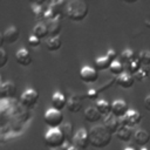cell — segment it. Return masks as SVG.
<instances>
[{
    "label": "cell",
    "instance_id": "ba28073f",
    "mask_svg": "<svg viewBox=\"0 0 150 150\" xmlns=\"http://www.w3.org/2000/svg\"><path fill=\"white\" fill-rule=\"evenodd\" d=\"M16 86L12 81L1 82L0 86V98L1 100H12L15 96Z\"/></svg>",
    "mask_w": 150,
    "mask_h": 150
},
{
    "label": "cell",
    "instance_id": "d6986e66",
    "mask_svg": "<svg viewBox=\"0 0 150 150\" xmlns=\"http://www.w3.org/2000/svg\"><path fill=\"white\" fill-rule=\"evenodd\" d=\"M115 135H116V137H117L120 141H122V142H124V143L130 142L131 138L134 137V135H132V132H131V129L128 128V127H124V125H121Z\"/></svg>",
    "mask_w": 150,
    "mask_h": 150
},
{
    "label": "cell",
    "instance_id": "484cf974",
    "mask_svg": "<svg viewBox=\"0 0 150 150\" xmlns=\"http://www.w3.org/2000/svg\"><path fill=\"white\" fill-rule=\"evenodd\" d=\"M123 69H124L123 63H122V62H120V61H117V60H115V61L111 63L110 68H109L110 73H111L112 75H115L116 77H117V76H120V75H122V74L124 73V71H123Z\"/></svg>",
    "mask_w": 150,
    "mask_h": 150
},
{
    "label": "cell",
    "instance_id": "7c38bea8",
    "mask_svg": "<svg viewBox=\"0 0 150 150\" xmlns=\"http://www.w3.org/2000/svg\"><path fill=\"white\" fill-rule=\"evenodd\" d=\"M103 125H104L105 129L112 135V134H116V132H117L118 128L121 127V122L118 121V118H117L116 116H114L112 114H110V115H108V116L104 117V123H103Z\"/></svg>",
    "mask_w": 150,
    "mask_h": 150
},
{
    "label": "cell",
    "instance_id": "3957f363",
    "mask_svg": "<svg viewBox=\"0 0 150 150\" xmlns=\"http://www.w3.org/2000/svg\"><path fill=\"white\" fill-rule=\"evenodd\" d=\"M66 142V137L60 128L56 129H49L45 135V144L48 148L57 149L61 148Z\"/></svg>",
    "mask_w": 150,
    "mask_h": 150
},
{
    "label": "cell",
    "instance_id": "9a60e30c",
    "mask_svg": "<svg viewBox=\"0 0 150 150\" xmlns=\"http://www.w3.org/2000/svg\"><path fill=\"white\" fill-rule=\"evenodd\" d=\"M134 141L137 145H139L141 148H145V145L149 143L150 141V134L145 130V129H138L137 131H135L134 134Z\"/></svg>",
    "mask_w": 150,
    "mask_h": 150
},
{
    "label": "cell",
    "instance_id": "1f68e13d",
    "mask_svg": "<svg viewBox=\"0 0 150 150\" xmlns=\"http://www.w3.org/2000/svg\"><path fill=\"white\" fill-rule=\"evenodd\" d=\"M98 95H100V91H98V89H94V88L89 89V90L86 93V96H87L89 100H97Z\"/></svg>",
    "mask_w": 150,
    "mask_h": 150
},
{
    "label": "cell",
    "instance_id": "83f0119b",
    "mask_svg": "<svg viewBox=\"0 0 150 150\" xmlns=\"http://www.w3.org/2000/svg\"><path fill=\"white\" fill-rule=\"evenodd\" d=\"M135 53H134V50L132 49H130V48H125L124 50H122L121 52V55H120V57H121V60H122V62H124V63H129V62H131L134 59H135Z\"/></svg>",
    "mask_w": 150,
    "mask_h": 150
},
{
    "label": "cell",
    "instance_id": "44dd1931",
    "mask_svg": "<svg viewBox=\"0 0 150 150\" xmlns=\"http://www.w3.org/2000/svg\"><path fill=\"white\" fill-rule=\"evenodd\" d=\"M32 35H34L35 38H38V39H40V40L43 39V38H46L47 35H49V34H48L47 25H46L45 22H39V23H36V25L34 26V28H33Z\"/></svg>",
    "mask_w": 150,
    "mask_h": 150
},
{
    "label": "cell",
    "instance_id": "7a4b0ae2",
    "mask_svg": "<svg viewBox=\"0 0 150 150\" xmlns=\"http://www.w3.org/2000/svg\"><path fill=\"white\" fill-rule=\"evenodd\" d=\"M89 139L90 145L97 149H103L110 144L112 139V135L105 129L104 125H94L89 130Z\"/></svg>",
    "mask_w": 150,
    "mask_h": 150
},
{
    "label": "cell",
    "instance_id": "74e56055",
    "mask_svg": "<svg viewBox=\"0 0 150 150\" xmlns=\"http://www.w3.org/2000/svg\"><path fill=\"white\" fill-rule=\"evenodd\" d=\"M124 150H135V149H134V148H125Z\"/></svg>",
    "mask_w": 150,
    "mask_h": 150
},
{
    "label": "cell",
    "instance_id": "d4e9b609",
    "mask_svg": "<svg viewBox=\"0 0 150 150\" xmlns=\"http://www.w3.org/2000/svg\"><path fill=\"white\" fill-rule=\"evenodd\" d=\"M61 131L63 132L64 137H66V141H69V142H73V138H74V127L70 122H66L63 123L61 127H60Z\"/></svg>",
    "mask_w": 150,
    "mask_h": 150
},
{
    "label": "cell",
    "instance_id": "4316f807",
    "mask_svg": "<svg viewBox=\"0 0 150 150\" xmlns=\"http://www.w3.org/2000/svg\"><path fill=\"white\" fill-rule=\"evenodd\" d=\"M141 68H142V67H141V62H139L138 59H134L131 62H129V63L127 64V70H128V73H129L130 75H132V76H134L135 74H137Z\"/></svg>",
    "mask_w": 150,
    "mask_h": 150
},
{
    "label": "cell",
    "instance_id": "2e32d148",
    "mask_svg": "<svg viewBox=\"0 0 150 150\" xmlns=\"http://www.w3.org/2000/svg\"><path fill=\"white\" fill-rule=\"evenodd\" d=\"M67 101H68V100H66L64 95L57 91V93H54V94H53L52 100H50V103H52V105H53L54 109L61 111L62 109L67 108Z\"/></svg>",
    "mask_w": 150,
    "mask_h": 150
},
{
    "label": "cell",
    "instance_id": "f35d334b",
    "mask_svg": "<svg viewBox=\"0 0 150 150\" xmlns=\"http://www.w3.org/2000/svg\"><path fill=\"white\" fill-rule=\"evenodd\" d=\"M141 150H150V149H148V148H141Z\"/></svg>",
    "mask_w": 150,
    "mask_h": 150
},
{
    "label": "cell",
    "instance_id": "7402d4cb",
    "mask_svg": "<svg viewBox=\"0 0 150 150\" xmlns=\"http://www.w3.org/2000/svg\"><path fill=\"white\" fill-rule=\"evenodd\" d=\"M100 111L96 109V107H88L84 110V120L87 122H97L101 118Z\"/></svg>",
    "mask_w": 150,
    "mask_h": 150
},
{
    "label": "cell",
    "instance_id": "836d02e7",
    "mask_svg": "<svg viewBox=\"0 0 150 150\" xmlns=\"http://www.w3.org/2000/svg\"><path fill=\"white\" fill-rule=\"evenodd\" d=\"M108 57H110L112 61H115V59H116V50L115 49H112V48H110V49H108V52H107V54H105Z\"/></svg>",
    "mask_w": 150,
    "mask_h": 150
},
{
    "label": "cell",
    "instance_id": "603a6c76",
    "mask_svg": "<svg viewBox=\"0 0 150 150\" xmlns=\"http://www.w3.org/2000/svg\"><path fill=\"white\" fill-rule=\"evenodd\" d=\"M96 109L100 111L102 116H108L111 114V103H109L107 100H98L96 102Z\"/></svg>",
    "mask_w": 150,
    "mask_h": 150
},
{
    "label": "cell",
    "instance_id": "f1b7e54d",
    "mask_svg": "<svg viewBox=\"0 0 150 150\" xmlns=\"http://www.w3.org/2000/svg\"><path fill=\"white\" fill-rule=\"evenodd\" d=\"M137 59L139 60V62L144 66H150V50L149 49H143L138 53Z\"/></svg>",
    "mask_w": 150,
    "mask_h": 150
},
{
    "label": "cell",
    "instance_id": "6da1fadb",
    "mask_svg": "<svg viewBox=\"0 0 150 150\" xmlns=\"http://www.w3.org/2000/svg\"><path fill=\"white\" fill-rule=\"evenodd\" d=\"M89 7L86 1L81 0H70L66 4L64 8V16H67L70 21L80 22L86 19L88 15Z\"/></svg>",
    "mask_w": 150,
    "mask_h": 150
},
{
    "label": "cell",
    "instance_id": "5b68a950",
    "mask_svg": "<svg viewBox=\"0 0 150 150\" xmlns=\"http://www.w3.org/2000/svg\"><path fill=\"white\" fill-rule=\"evenodd\" d=\"M39 101V94L35 89H26L21 96H20V103L22 107L29 109V108H34L38 104Z\"/></svg>",
    "mask_w": 150,
    "mask_h": 150
},
{
    "label": "cell",
    "instance_id": "30bf717a",
    "mask_svg": "<svg viewBox=\"0 0 150 150\" xmlns=\"http://www.w3.org/2000/svg\"><path fill=\"white\" fill-rule=\"evenodd\" d=\"M80 79L86 83H94L98 79V73L95 68H91L89 66H84L80 70Z\"/></svg>",
    "mask_w": 150,
    "mask_h": 150
},
{
    "label": "cell",
    "instance_id": "d590c367",
    "mask_svg": "<svg viewBox=\"0 0 150 150\" xmlns=\"http://www.w3.org/2000/svg\"><path fill=\"white\" fill-rule=\"evenodd\" d=\"M144 25H145V26H146V27H150V21H149V20H148V19H146V20H145V21H144Z\"/></svg>",
    "mask_w": 150,
    "mask_h": 150
},
{
    "label": "cell",
    "instance_id": "52a82bcc",
    "mask_svg": "<svg viewBox=\"0 0 150 150\" xmlns=\"http://www.w3.org/2000/svg\"><path fill=\"white\" fill-rule=\"evenodd\" d=\"M143 116L141 112H138L137 110H134V109H130L125 116H123L121 118V125H124V127H128V128H134L136 125H138L142 121Z\"/></svg>",
    "mask_w": 150,
    "mask_h": 150
},
{
    "label": "cell",
    "instance_id": "8fae6325",
    "mask_svg": "<svg viewBox=\"0 0 150 150\" xmlns=\"http://www.w3.org/2000/svg\"><path fill=\"white\" fill-rule=\"evenodd\" d=\"M82 98H83L82 95L79 94L71 95L67 101V109L73 114L79 112L82 109Z\"/></svg>",
    "mask_w": 150,
    "mask_h": 150
},
{
    "label": "cell",
    "instance_id": "cb8c5ba5",
    "mask_svg": "<svg viewBox=\"0 0 150 150\" xmlns=\"http://www.w3.org/2000/svg\"><path fill=\"white\" fill-rule=\"evenodd\" d=\"M62 41L59 36H49L46 41V47L49 52H56L61 48Z\"/></svg>",
    "mask_w": 150,
    "mask_h": 150
},
{
    "label": "cell",
    "instance_id": "8d00e7d4",
    "mask_svg": "<svg viewBox=\"0 0 150 150\" xmlns=\"http://www.w3.org/2000/svg\"><path fill=\"white\" fill-rule=\"evenodd\" d=\"M69 150H80L77 146H75V145H71L70 148H69Z\"/></svg>",
    "mask_w": 150,
    "mask_h": 150
},
{
    "label": "cell",
    "instance_id": "277c9868",
    "mask_svg": "<svg viewBox=\"0 0 150 150\" xmlns=\"http://www.w3.org/2000/svg\"><path fill=\"white\" fill-rule=\"evenodd\" d=\"M43 121L50 129L60 128L63 124L62 123L63 122V114L60 110H56L54 108L47 109L45 111V115H43Z\"/></svg>",
    "mask_w": 150,
    "mask_h": 150
},
{
    "label": "cell",
    "instance_id": "d6a6232c",
    "mask_svg": "<svg viewBox=\"0 0 150 150\" xmlns=\"http://www.w3.org/2000/svg\"><path fill=\"white\" fill-rule=\"evenodd\" d=\"M40 43H41V40L38 39V38H35L34 35H30L28 38V45L30 47H38V46H40Z\"/></svg>",
    "mask_w": 150,
    "mask_h": 150
},
{
    "label": "cell",
    "instance_id": "4dcf8cb0",
    "mask_svg": "<svg viewBox=\"0 0 150 150\" xmlns=\"http://www.w3.org/2000/svg\"><path fill=\"white\" fill-rule=\"evenodd\" d=\"M8 61V55H7V52L4 49V48H0V67H5L6 63Z\"/></svg>",
    "mask_w": 150,
    "mask_h": 150
},
{
    "label": "cell",
    "instance_id": "e575fe53",
    "mask_svg": "<svg viewBox=\"0 0 150 150\" xmlns=\"http://www.w3.org/2000/svg\"><path fill=\"white\" fill-rule=\"evenodd\" d=\"M143 104H144V108H145V109H146L148 111H150V94L145 96V98H144V102H143Z\"/></svg>",
    "mask_w": 150,
    "mask_h": 150
},
{
    "label": "cell",
    "instance_id": "ffe728a7",
    "mask_svg": "<svg viewBox=\"0 0 150 150\" xmlns=\"http://www.w3.org/2000/svg\"><path fill=\"white\" fill-rule=\"evenodd\" d=\"M112 62H114V61H112L110 57H108L107 55L100 56V57L95 59V61H94L95 69H96V70H105V69H109Z\"/></svg>",
    "mask_w": 150,
    "mask_h": 150
},
{
    "label": "cell",
    "instance_id": "5bb4252c",
    "mask_svg": "<svg viewBox=\"0 0 150 150\" xmlns=\"http://www.w3.org/2000/svg\"><path fill=\"white\" fill-rule=\"evenodd\" d=\"M2 36H4L5 43L12 45V43H14V42L18 41V39H19V36H20V32H19V29H18L15 26H9V27H7V29L2 33Z\"/></svg>",
    "mask_w": 150,
    "mask_h": 150
},
{
    "label": "cell",
    "instance_id": "8992f818",
    "mask_svg": "<svg viewBox=\"0 0 150 150\" xmlns=\"http://www.w3.org/2000/svg\"><path fill=\"white\" fill-rule=\"evenodd\" d=\"M73 145L77 146L80 150H87L88 146L90 145V139H89V131L86 129L81 128L76 131L74 138H73Z\"/></svg>",
    "mask_w": 150,
    "mask_h": 150
},
{
    "label": "cell",
    "instance_id": "ac0fdd59",
    "mask_svg": "<svg viewBox=\"0 0 150 150\" xmlns=\"http://www.w3.org/2000/svg\"><path fill=\"white\" fill-rule=\"evenodd\" d=\"M47 28H48V34L49 36H59L60 32H61V18H55L50 21L46 22Z\"/></svg>",
    "mask_w": 150,
    "mask_h": 150
},
{
    "label": "cell",
    "instance_id": "9c48e42d",
    "mask_svg": "<svg viewBox=\"0 0 150 150\" xmlns=\"http://www.w3.org/2000/svg\"><path fill=\"white\" fill-rule=\"evenodd\" d=\"M129 110L130 109L128 107V103L124 100L118 98L111 103V114L114 116H116L117 118H122L123 116H125Z\"/></svg>",
    "mask_w": 150,
    "mask_h": 150
},
{
    "label": "cell",
    "instance_id": "4fadbf2b",
    "mask_svg": "<svg viewBox=\"0 0 150 150\" xmlns=\"http://www.w3.org/2000/svg\"><path fill=\"white\" fill-rule=\"evenodd\" d=\"M15 60L22 67H28L32 63V61H33L32 56H30V53L26 48H20L15 53Z\"/></svg>",
    "mask_w": 150,
    "mask_h": 150
},
{
    "label": "cell",
    "instance_id": "f546056e",
    "mask_svg": "<svg viewBox=\"0 0 150 150\" xmlns=\"http://www.w3.org/2000/svg\"><path fill=\"white\" fill-rule=\"evenodd\" d=\"M149 75H150L149 69L145 68V67H142V68L138 70V73L134 75V77H135V81H139V82H141V81H144L145 79H148Z\"/></svg>",
    "mask_w": 150,
    "mask_h": 150
},
{
    "label": "cell",
    "instance_id": "e0dca14e",
    "mask_svg": "<svg viewBox=\"0 0 150 150\" xmlns=\"http://www.w3.org/2000/svg\"><path fill=\"white\" fill-rule=\"evenodd\" d=\"M116 83H117L120 87L124 88V89H129V88H131V87L134 86V83H135V77H134L132 75H130V74L127 71V73H123L122 75H120V76L116 77Z\"/></svg>",
    "mask_w": 150,
    "mask_h": 150
}]
</instances>
